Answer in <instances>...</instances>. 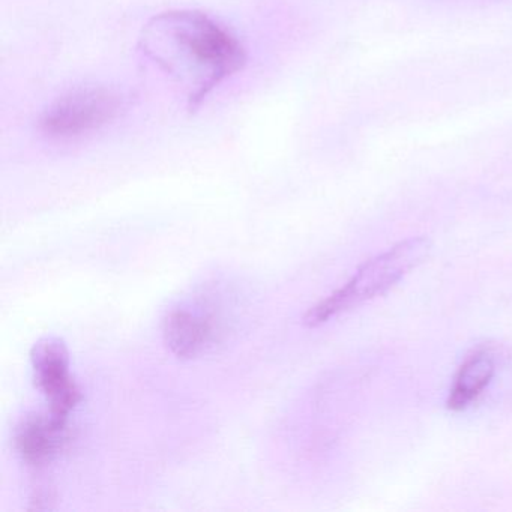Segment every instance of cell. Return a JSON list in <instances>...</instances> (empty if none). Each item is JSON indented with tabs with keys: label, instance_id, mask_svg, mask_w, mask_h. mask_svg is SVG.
<instances>
[{
	"label": "cell",
	"instance_id": "1",
	"mask_svg": "<svg viewBox=\"0 0 512 512\" xmlns=\"http://www.w3.org/2000/svg\"><path fill=\"white\" fill-rule=\"evenodd\" d=\"M140 47L154 64L187 92L190 112L247 64L235 35L202 11L175 10L152 17L140 35Z\"/></svg>",
	"mask_w": 512,
	"mask_h": 512
},
{
	"label": "cell",
	"instance_id": "2",
	"mask_svg": "<svg viewBox=\"0 0 512 512\" xmlns=\"http://www.w3.org/2000/svg\"><path fill=\"white\" fill-rule=\"evenodd\" d=\"M431 250L433 244L425 236L398 242L385 253L367 260L343 287L311 307L302 322L308 328H317L377 296L385 295L398 281L422 265Z\"/></svg>",
	"mask_w": 512,
	"mask_h": 512
},
{
	"label": "cell",
	"instance_id": "3",
	"mask_svg": "<svg viewBox=\"0 0 512 512\" xmlns=\"http://www.w3.org/2000/svg\"><path fill=\"white\" fill-rule=\"evenodd\" d=\"M124 106V97L115 89L106 86L77 88L43 110L38 128L50 139H74L106 127L121 115Z\"/></svg>",
	"mask_w": 512,
	"mask_h": 512
},
{
	"label": "cell",
	"instance_id": "4",
	"mask_svg": "<svg viewBox=\"0 0 512 512\" xmlns=\"http://www.w3.org/2000/svg\"><path fill=\"white\" fill-rule=\"evenodd\" d=\"M32 370L38 389L46 395L50 412L62 419L82 401V391L70 371V353L59 338H41L31 352Z\"/></svg>",
	"mask_w": 512,
	"mask_h": 512
},
{
	"label": "cell",
	"instance_id": "5",
	"mask_svg": "<svg viewBox=\"0 0 512 512\" xmlns=\"http://www.w3.org/2000/svg\"><path fill=\"white\" fill-rule=\"evenodd\" d=\"M223 335L220 316L206 307H176L163 320L167 349L181 359H194L208 352Z\"/></svg>",
	"mask_w": 512,
	"mask_h": 512
},
{
	"label": "cell",
	"instance_id": "6",
	"mask_svg": "<svg viewBox=\"0 0 512 512\" xmlns=\"http://www.w3.org/2000/svg\"><path fill=\"white\" fill-rule=\"evenodd\" d=\"M70 440L68 419L52 412L25 416L14 430L13 443L19 457L28 466L41 467L64 451Z\"/></svg>",
	"mask_w": 512,
	"mask_h": 512
},
{
	"label": "cell",
	"instance_id": "7",
	"mask_svg": "<svg viewBox=\"0 0 512 512\" xmlns=\"http://www.w3.org/2000/svg\"><path fill=\"white\" fill-rule=\"evenodd\" d=\"M494 371H496V362L488 350L479 349L467 356L466 361L455 374L454 383L446 400L448 409L458 412L469 407L490 385Z\"/></svg>",
	"mask_w": 512,
	"mask_h": 512
}]
</instances>
